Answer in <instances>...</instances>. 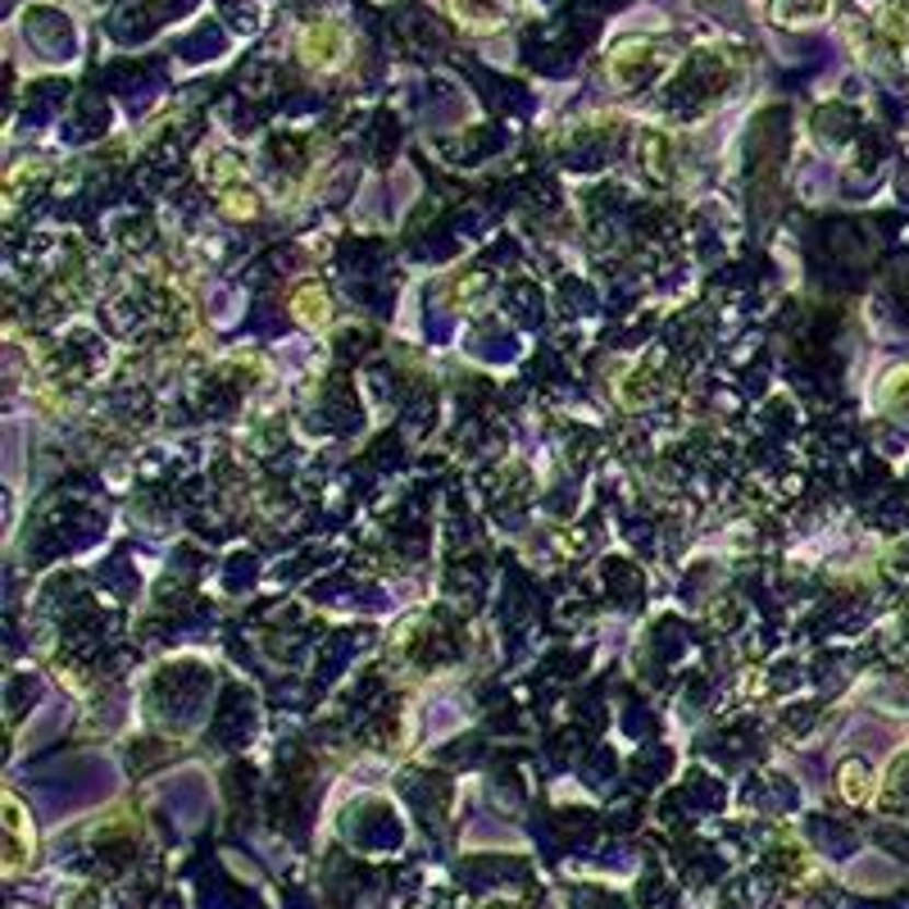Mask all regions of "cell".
<instances>
[{"label":"cell","instance_id":"1","mask_svg":"<svg viewBox=\"0 0 909 909\" xmlns=\"http://www.w3.org/2000/svg\"><path fill=\"white\" fill-rule=\"evenodd\" d=\"M342 50H346V42H342V27H332V23H319V27H310V33H306V42H300V55H306L310 65H319V69L337 65V59H342Z\"/></svg>","mask_w":909,"mask_h":909}]
</instances>
